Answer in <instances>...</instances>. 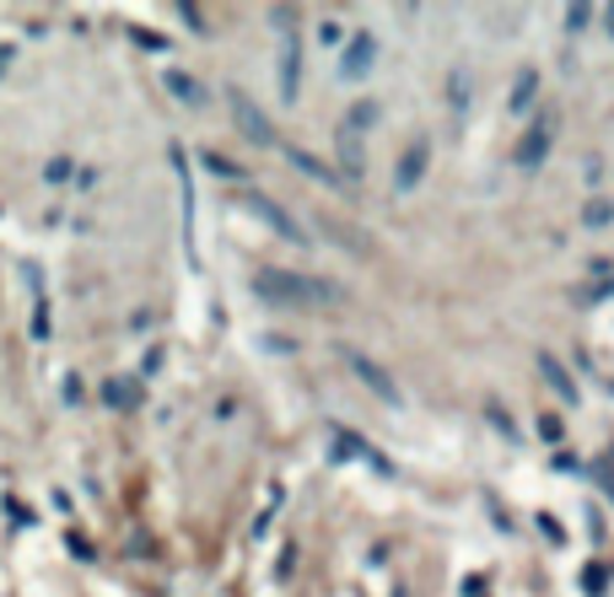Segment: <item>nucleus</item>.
I'll return each instance as SVG.
<instances>
[{"label":"nucleus","mask_w":614,"mask_h":597,"mask_svg":"<svg viewBox=\"0 0 614 597\" xmlns=\"http://www.w3.org/2000/svg\"><path fill=\"white\" fill-rule=\"evenodd\" d=\"M275 33H281V54H275V81H281V102L303 98V33H297V11L275 5L270 11Z\"/></svg>","instance_id":"nucleus-2"},{"label":"nucleus","mask_w":614,"mask_h":597,"mask_svg":"<svg viewBox=\"0 0 614 597\" xmlns=\"http://www.w3.org/2000/svg\"><path fill=\"white\" fill-rule=\"evenodd\" d=\"M102 398L119 403V409H130V403H135V388H130V383H102Z\"/></svg>","instance_id":"nucleus-16"},{"label":"nucleus","mask_w":614,"mask_h":597,"mask_svg":"<svg viewBox=\"0 0 614 597\" xmlns=\"http://www.w3.org/2000/svg\"><path fill=\"white\" fill-rule=\"evenodd\" d=\"M232 119H238V130L254 141V146H275V130L264 124V113H259V102L249 98V92H238L232 87Z\"/></svg>","instance_id":"nucleus-6"},{"label":"nucleus","mask_w":614,"mask_h":597,"mask_svg":"<svg viewBox=\"0 0 614 597\" xmlns=\"http://www.w3.org/2000/svg\"><path fill=\"white\" fill-rule=\"evenodd\" d=\"M329 442H335V457H361L366 468H377V474H388V457L377 447H366L361 436H351L346 425H329Z\"/></svg>","instance_id":"nucleus-8"},{"label":"nucleus","mask_w":614,"mask_h":597,"mask_svg":"<svg viewBox=\"0 0 614 597\" xmlns=\"http://www.w3.org/2000/svg\"><path fill=\"white\" fill-rule=\"evenodd\" d=\"M588 16H593V11H588V5H571V11H566V22H571V27H577V33H582V27H588Z\"/></svg>","instance_id":"nucleus-20"},{"label":"nucleus","mask_w":614,"mask_h":597,"mask_svg":"<svg viewBox=\"0 0 614 597\" xmlns=\"http://www.w3.org/2000/svg\"><path fill=\"white\" fill-rule=\"evenodd\" d=\"M318 38H324V44H346V27H340V22H324Z\"/></svg>","instance_id":"nucleus-19"},{"label":"nucleus","mask_w":614,"mask_h":597,"mask_svg":"<svg viewBox=\"0 0 614 597\" xmlns=\"http://www.w3.org/2000/svg\"><path fill=\"white\" fill-rule=\"evenodd\" d=\"M243 210H249V215H259V221H264L270 232H281L286 243H307V232H303V226H297V221H292V215H286L281 204H270L264 195H243Z\"/></svg>","instance_id":"nucleus-5"},{"label":"nucleus","mask_w":614,"mask_h":597,"mask_svg":"<svg viewBox=\"0 0 614 597\" xmlns=\"http://www.w3.org/2000/svg\"><path fill=\"white\" fill-rule=\"evenodd\" d=\"M167 92H173V98H184V102H195V108L205 102V87L200 81H189L184 70H167Z\"/></svg>","instance_id":"nucleus-11"},{"label":"nucleus","mask_w":614,"mask_h":597,"mask_svg":"<svg viewBox=\"0 0 614 597\" xmlns=\"http://www.w3.org/2000/svg\"><path fill=\"white\" fill-rule=\"evenodd\" d=\"M539 436H545V442H561V420H556V414H539Z\"/></svg>","instance_id":"nucleus-17"},{"label":"nucleus","mask_w":614,"mask_h":597,"mask_svg":"<svg viewBox=\"0 0 614 597\" xmlns=\"http://www.w3.org/2000/svg\"><path fill=\"white\" fill-rule=\"evenodd\" d=\"M11 54H17V49H11V44H0V70L11 65Z\"/></svg>","instance_id":"nucleus-21"},{"label":"nucleus","mask_w":614,"mask_h":597,"mask_svg":"<svg viewBox=\"0 0 614 597\" xmlns=\"http://www.w3.org/2000/svg\"><path fill=\"white\" fill-rule=\"evenodd\" d=\"M372 119H377V102H357V108H351V113H346V130H366V124H372Z\"/></svg>","instance_id":"nucleus-15"},{"label":"nucleus","mask_w":614,"mask_h":597,"mask_svg":"<svg viewBox=\"0 0 614 597\" xmlns=\"http://www.w3.org/2000/svg\"><path fill=\"white\" fill-rule=\"evenodd\" d=\"M377 65V38L372 33H351V44L340 54V81H361Z\"/></svg>","instance_id":"nucleus-7"},{"label":"nucleus","mask_w":614,"mask_h":597,"mask_svg":"<svg viewBox=\"0 0 614 597\" xmlns=\"http://www.w3.org/2000/svg\"><path fill=\"white\" fill-rule=\"evenodd\" d=\"M340 355H346V366H351V372H357L361 383H366L372 394L383 398V403H405L399 383H394V377H388V372H383L377 361H366V355H361V350H351V345H340Z\"/></svg>","instance_id":"nucleus-3"},{"label":"nucleus","mask_w":614,"mask_h":597,"mask_svg":"<svg viewBox=\"0 0 614 597\" xmlns=\"http://www.w3.org/2000/svg\"><path fill=\"white\" fill-rule=\"evenodd\" d=\"M286 156H292V162H297V167H303L307 178H324V184H335V178H340V173H329V167H324V162H318V156H307V151H286Z\"/></svg>","instance_id":"nucleus-13"},{"label":"nucleus","mask_w":614,"mask_h":597,"mask_svg":"<svg viewBox=\"0 0 614 597\" xmlns=\"http://www.w3.org/2000/svg\"><path fill=\"white\" fill-rule=\"evenodd\" d=\"M340 162H346V178L361 173V141H357V130H346V124H340Z\"/></svg>","instance_id":"nucleus-12"},{"label":"nucleus","mask_w":614,"mask_h":597,"mask_svg":"<svg viewBox=\"0 0 614 597\" xmlns=\"http://www.w3.org/2000/svg\"><path fill=\"white\" fill-rule=\"evenodd\" d=\"M426 156H431V141H426V135H420V141H415V146L399 156V173H394V189H399V195L420 184V173H426Z\"/></svg>","instance_id":"nucleus-9"},{"label":"nucleus","mask_w":614,"mask_h":597,"mask_svg":"<svg viewBox=\"0 0 614 597\" xmlns=\"http://www.w3.org/2000/svg\"><path fill=\"white\" fill-rule=\"evenodd\" d=\"M556 146V119L550 113H539L528 130H523V141H517V167H539L545 156Z\"/></svg>","instance_id":"nucleus-4"},{"label":"nucleus","mask_w":614,"mask_h":597,"mask_svg":"<svg viewBox=\"0 0 614 597\" xmlns=\"http://www.w3.org/2000/svg\"><path fill=\"white\" fill-rule=\"evenodd\" d=\"M534 87H539V70H517V87H512V108H528Z\"/></svg>","instance_id":"nucleus-14"},{"label":"nucleus","mask_w":614,"mask_h":597,"mask_svg":"<svg viewBox=\"0 0 614 597\" xmlns=\"http://www.w3.org/2000/svg\"><path fill=\"white\" fill-rule=\"evenodd\" d=\"M604 27H610V33H614V5H604Z\"/></svg>","instance_id":"nucleus-22"},{"label":"nucleus","mask_w":614,"mask_h":597,"mask_svg":"<svg viewBox=\"0 0 614 597\" xmlns=\"http://www.w3.org/2000/svg\"><path fill=\"white\" fill-rule=\"evenodd\" d=\"M539 377H545V383H550V388H556L566 403H577V398H582V388H577V383L566 377V366L556 361V355H550V350H539Z\"/></svg>","instance_id":"nucleus-10"},{"label":"nucleus","mask_w":614,"mask_h":597,"mask_svg":"<svg viewBox=\"0 0 614 597\" xmlns=\"http://www.w3.org/2000/svg\"><path fill=\"white\" fill-rule=\"evenodd\" d=\"M588 597H604V565H588Z\"/></svg>","instance_id":"nucleus-18"},{"label":"nucleus","mask_w":614,"mask_h":597,"mask_svg":"<svg viewBox=\"0 0 614 597\" xmlns=\"http://www.w3.org/2000/svg\"><path fill=\"white\" fill-rule=\"evenodd\" d=\"M254 291H259V301H270V307H297V312H329V307L346 301L335 280L297 275V269H275V264L254 275Z\"/></svg>","instance_id":"nucleus-1"}]
</instances>
